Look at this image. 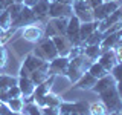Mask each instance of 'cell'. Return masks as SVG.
<instances>
[{"label":"cell","instance_id":"cell-1","mask_svg":"<svg viewBox=\"0 0 122 115\" xmlns=\"http://www.w3.org/2000/svg\"><path fill=\"white\" fill-rule=\"evenodd\" d=\"M92 63H93V60L89 58V57H87L84 52H82V54H79L78 57H75V58H72V60H70L66 77L75 84V83L82 77L84 72L89 71V68L92 66Z\"/></svg>","mask_w":122,"mask_h":115},{"label":"cell","instance_id":"cell-2","mask_svg":"<svg viewBox=\"0 0 122 115\" xmlns=\"http://www.w3.org/2000/svg\"><path fill=\"white\" fill-rule=\"evenodd\" d=\"M32 54H35L38 58H41L43 61H52L53 58L58 57V51H56L53 40L51 37H43L40 41H37V46Z\"/></svg>","mask_w":122,"mask_h":115},{"label":"cell","instance_id":"cell-3","mask_svg":"<svg viewBox=\"0 0 122 115\" xmlns=\"http://www.w3.org/2000/svg\"><path fill=\"white\" fill-rule=\"evenodd\" d=\"M101 97V101L102 104L105 106V109L108 112H122V101H121V97L117 94V89H116V84L114 86H110L108 89L102 91L99 94Z\"/></svg>","mask_w":122,"mask_h":115},{"label":"cell","instance_id":"cell-4","mask_svg":"<svg viewBox=\"0 0 122 115\" xmlns=\"http://www.w3.org/2000/svg\"><path fill=\"white\" fill-rule=\"evenodd\" d=\"M37 23H40V20H38V17L34 14L32 8L23 6L21 12L18 14V17L15 18V20H12V23H11V28H12V29H18V28L29 26V25H37Z\"/></svg>","mask_w":122,"mask_h":115},{"label":"cell","instance_id":"cell-5","mask_svg":"<svg viewBox=\"0 0 122 115\" xmlns=\"http://www.w3.org/2000/svg\"><path fill=\"white\" fill-rule=\"evenodd\" d=\"M73 15L78 17L81 23L93 22V8L87 0H75L73 2Z\"/></svg>","mask_w":122,"mask_h":115},{"label":"cell","instance_id":"cell-6","mask_svg":"<svg viewBox=\"0 0 122 115\" xmlns=\"http://www.w3.org/2000/svg\"><path fill=\"white\" fill-rule=\"evenodd\" d=\"M121 6H122L121 0H117V2H102L99 6H96L93 9V18L96 22H102V20H105L107 17H110V15Z\"/></svg>","mask_w":122,"mask_h":115},{"label":"cell","instance_id":"cell-7","mask_svg":"<svg viewBox=\"0 0 122 115\" xmlns=\"http://www.w3.org/2000/svg\"><path fill=\"white\" fill-rule=\"evenodd\" d=\"M73 15V5H66L60 2H51L49 18H70Z\"/></svg>","mask_w":122,"mask_h":115},{"label":"cell","instance_id":"cell-8","mask_svg":"<svg viewBox=\"0 0 122 115\" xmlns=\"http://www.w3.org/2000/svg\"><path fill=\"white\" fill-rule=\"evenodd\" d=\"M79 26H81V22L78 20L76 15H72L69 18L67 23V29H66V37L73 43V46L81 45V40H79Z\"/></svg>","mask_w":122,"mask_h":115},{"label":"cell","instance_id":"cell-9","mask_svg":"<svg viewBox=\"0 0 122 115\" xmlns=\"http://www.w3.org/2000/svg\"><path fill=\"white\" fill-rule=\"evenodd\" d=\"M52 40L56 51H58V57H69L72 48H73V43L66 37V34H58V35L52 37Z\"/></svg>","mask_w":122,"mask_h":115},{"label":"cell","instance_id":"cell-10","mask_svg":"<svg viewBox=\"0 0 122 115\" xmlns=\"http://www.w3.org/2000/svg\"><path fill=\"white\" fill-rule=\"evenodd\" d=\"M69 63H70V60L67 57H56L52 61H49V71H51L52 75H64L66 77L67 69H69Z\"/></svg>","mask_w":122,"mask_h":115},{"label":"cell","instance_id":"cell-11","mask_svg":"<svg viewBox=\"0 0 122 115\" xmlns=\"http://www.w3.org/2000/svg\"><path fill=\"white\" fill-rule=\"evenodd\" d=\"M99 64H102L107 71H112V69L116 66L119 61H117V57H116V52H114V49H108V51H102L101 57L96 60Z\"/></svg>","mask_w":122,"mask_h":115},{"label":"cell","instance_id":"cell-12","mask_svg":"<svg viewBox=\"0 0 122 115\" xmlns=\"http://www.w3.org/2000/svg\"><path fill=\"white\" fill-rule=\"evenodd\" d=\"M43 37H44V31L41 29L40 26L29 25V26H25V28H23V38L28 40V41L37 43V41H40Z\"/></svg>","mask_w":122,"mask_h":115},{"label":"cell","instance_id":"cell-13","mask_svg":"<svg viewBox=\"0 0 122 115\" xmlns=\"http://www.w3.org/2000/svg\"><path fill=\"white\" fill-rule=\"evenodd\" d=\"M121 43H122V31H117V32H113L110 35H105L99 46L102 51H108V49H116L117 46H121Z\"/></svg>","mask_w":122,"mask_h":115},{"label":"cell","instance_id":"cell-14","mask_svg":"<svg viewBox=\"0 0 122 115\" xmlns=\"http://www.w3.org/2000/svg\"><path fill=\"white\" fill-rule=\"evenodd\" d=\"M51 75H52V74H51V71H49V61H44V63L41 64V66L38 68L37 71L30 72V80H32V81L38 86V84L44 83Z\"/></svg>","mask_w":122,"mask_h":115},{"label":"cell","instance_id":"cell-15","mask_svg":"<svg viewBox=\"0 0 122 115\" xmlns=\"http://www.w3.org/2000/svg\"><path fill=\"white\" fill-rule=\"evenodd\" d=\"M49 6H51V0H38L35 5L32 6L34 14L38 17L40 22L49 20Z\"/></svg>","mask_w":122,"mask_h":115},{"label":"cell","instance_id":"cell-16","mask_svg":"<svg viewBox=\"0 0 122 115\" xmlns=\"http://www.w3.org/2000/svg\"><path fill=\"white\" fill-rule=\"evenodd\" d=\"M117 22H122V6L117 8V9L114 11V12L110 15V17H107L105 20L99 22V23H98V29L101 31V32H104L105 29H108L110 26H113L114 23H117Z\"/></svg>","mask_w":122,"mask_h":115},{"label":"cell","instance_id":"cell-17","mask_svg":"<svg viewBox=\"0 0 122 115\" xmlns=\"http://www.w3.org/2000/svg\"><path fill=\"white\" fill-rule=\"evenodd\" d=\"M96 81H98V80L95 78L89 71H87V72H84L82 77L75 83V86L78 87V89H81V91H92V89H93V86L96 84Z\"/></svg>","mask_w":122,"mask_h":115},{"label":"cell","instance_id":"cell-18","mask_svg":"<svg viewBox=\"0 0 122 115\" xmlns=\"http://www.w3.org/2000/svg\"><path fill=\"white\" fill-rule=\"evenodd\" d=\"M98 23L99 22H96V20L87 22V23H81V26H79V40H81L82 45H84V41H86L87 38H89L92 34L98 29Z\"/></svg>","mask_w":122,"mask_h":115},{"label":"cell","instance_id":"cell-19","mask_svg":"<svg viewBox=\"0 0 122 115\" xmlns=\"http://www.w3.org/2000/svg\"><path fill=\"white\" fill-rule=\"evenodd\" d=\"M114 84H116V80L113 78V75L112 74H107L105 77H102V78H99L98 81H96V84H95L93 86V91L95 94H101L102 91H105V89H108L110 86H114Z\"/></svg>","mask_w":122,"mask_h":115},{"label":"cell","instance_id":"cell-20","mask_svg":"<svg viewBox=\"0 0 122 115\" xmlns=\"http://www.w3.org/2000/svg\"><path fill=\"white\" fill-rule=\"evenodd\" d=\"M17 86L21 91V97H30V95H34V91H35L37 84L30 78H21L20 77L18 81H17Z\"/></svg>","mask_w":122,"mask_h":115},{"label":"cell","instance_id":"cell-21","mask_svg":"<svg viewBox=\"0 0 122 115\" xmlns=\"http://www.w3.org/2000/svg\"><path fill=\"white\" fill-rule=\"evenodd\" d=\"M43 63H44V61L41 58H38L35 54H28L26 58H25V61H23V66L28 69L29 72H34V71H37Z\"/></svg>","mask_w":122,"mask_h":115},{"label":"cell","instance_id":"cell-22","mask_svg":"<svg viewBox=\"0 0 122 115\" xmlns=\"http://www.w3.org/2000/svg\"><path fill=\"white\" fill-rule=\"evenodd\" d=\"M84 54H86L89 58H92L93 61H96L102 54V49L99 45H86L84 46Z\"/></svg>","mask_w":122,"mask_h":115},{"label":"cell","instance_id":"cell-23","mask_svg":"<svg viewBox=\"0 0 122 115\" xmlns=\"http://www.w3.org/2000/svg\"><path fill=\"white\" fill-rule=\"evenodd\" d=\"M89 72H90V74L93 75L96 80L102 78V77H105L107 74H110V72L107 71V69L102 66V64H99L98 61H93V63H92V66L89 68Z\"/></svg>","mask_w":122,"mask_h":115},{"label":"cell","instance_id":"cell-24","mask_svg":"<svg viewBox=\"0 0 122 115\" xmlns=\"http://www.w3.org/2000/svg\"><path fill=\"white\" fill-rule=\"evenodd\" d=\"M49 23L55 28V31L58 34H66L69 18H51V22H49Z\"/></svg>","mask_w":122,"mask_h":115},{"label":"cell","instance_id":"cell-25","mask_svg":"<svg viewBox=\"0 0 122 115\" xmlns=\"http://www.w3.org/2000/svg\"><path fill=\"white\" fill-rule=\"evenodd\" d=\"M18 80L12 75H0V92L8 91L11 86H15Z\"/></svg>","mask_w":122,"mask_h":115},{"label":"cell","instance_id":"cell-26","mask_svg":"<svg viewBox=\"0 0 122 115\" xmlns=\"http://www.w3.org/2000/svg\"><path fill=\"white\" fill-rule=\"evenodd\" d=\"M61 98L58 97V95H55V94H46L44 95V104L47 106V107H58L60 109V104H61Z\"/></svg>","mask_w":122,"mask_h":115},{"label":"cell","instance_id":"cell-27","mask_svg":"<svg viewBox=\"0 0 122 115\" xmlns=\"http://www.w3.org/2000/svg\"><path fill=\"white\" fill-rule=\"evenodd\" d=\"M11 23H12V20H11V15L9 12H8V9H5L3 12H0V29L5 32V31L11 29Z\"/></svg>","mask_w":122,"mask_h":115},{"label":"cell","instance_id":"cell-28","mask_svg":"<svg viewBox=\"0 0 122 115\" xmlns=\"http://www.w3.org/2000/svg\"><path fill=\"white\" fill-rule=\"evenodd\" d=\"M6 104L11 110H14V112H23V109H25V101H23V98H12V100H9Z\"/></svg>","mask_w":122,"mask_h":115},{"label":"cell","instance_id":"cell-29","mask_svg":"<svg viewBox=\"0 0 122 115\" xmlns=\"http://www.w3.org/2000/svg\"><path fill=\"white\" fill-rule=\"evenodd\" d=\"M89 112L90 115H107L108 110L105 109V106L102 103H92L89 107Z\"/></svg>","mask_w":122,"mask_h":115},{"label":"cell","instance_id":"cell-30","mask_svg":"<svg viewBox=\"0 0 122 115\" xmlns=\"http://www.w3.org/2000/svg\"><path fill=\"white\" fill-rule=\"evenodd\" d=\"M102 40H104V34H102L99 29H96L86 41H84V45H101Z\"/></svg>","mask_w":122,"mask_h":115},{"label":"cell","instance_id":"cell-31","mask_svg":"<svg viewBox=\"0 0 122 115\" xmlns=\"http://www.w3.org/2000/svg\"><path fill=\"white\" fill-rule=\"evenodd\" d=\"M23 3H18V2H14L11 6H8V12H9L11 15V20H15V18L18 17V14L21 12V9H23Z\"/></svg>","mask_w":122,"mask_h":115},{"label":"cell","instance_id":"cell-32","mask_svg":"<svg viewBox=\"0 0 122 115\" xmlns=\"http://www.w3.org/2000/svg\"><path fill=\"white\" fill-rule=\"evenodd\" d=\"M6 94H8V98L9 100H12V98H21V91H20V87L15 84V86H11L9 89L6 91ZM8 100V101H9Z\"/></svg>","mask_w":122,"mask_h":115},{"label":"cell","instance_id":"cell-33","mask_svg":"<svg viewBox=\"0 0 122 115\" xmlns=\"http://www.w3.org/2000/svg\"><path fill=\"white\" fill-rule=\"evenodd\" d=\"M110 74L113 75V78L117 81H122V63H117L116 66H114L112 71H110Z\"/></svg>","mask_w":122,"mask_h":115},{"label":"cell","instance_id":"cell-34","mask_svg":"<svg viewBox=\"0 0 122 115\" xmlns=\"http://www.w3.org/2000/svg\"><path fill=\"white\" fill-rule=\"evenodd\" d=\"M23 110H26V112H28V115H41L40 107H38L35 103H29V104H25V109H23Z\"/></svg>","mask_w":122,"mask_h":115},{"label":"cell","instance_id":"cell-35","mask_svg":"<svg viewBox=\"0 0 122 115\" xmlns=\"http://www.w3.org/2000/svg\"><path fill=\"white\" fill-rule=\"evenodd\" d=\"M0 115H23V112H14L8 107L6 103H2L0 101Z\"/></svg>","mask_w":122,"mask_h":115},{"label":"cell","instance_id":"cell-36","mask_svg":"<svg viewBox=\"0 0 122 115\" xmlns=\"http://www.w3.org/2000/svg\"><path fill=\"white\" fill-rule=\"evenodd\" d=\"M8 61V52L5 49V45H0V68H5Z\"/></svg>","mask_w":122,"mask_h":115},{"label":"cell","instance_id":"cell-37","mask_svg":"<svg viewBox=\"0 0 122 115\" xmlns=\"http://www.w3.org/2000/svg\"><path fill=\"white\" fill-rule=\"evenodd\" d=\"M41 115H60V109L58 107H40Z\"/></svg>","mask_w":122,"mask_h":115},{"label":"cell","instance_id":"cell-38","mask_svg":"<svg viewBox=\"0 0 122 115\" xmlns=\"http://www.w3.org/2000/svg\"><path fill=\"white\" fill-rule=\"evenodd\" d=\"M15 0H0V12H3L5 9H8V6H11Z\"/></svg>","mask_w":122,"mask_h":115},{"label":"cell","instance_id":"cell-39","mask_svg":"<svg viewBox=\"0 0 122 115\" xmlns=\"http://www.w3.org/2000/svg\"><path fill=\"white\" fill-rule=\"evenodd\" d=\"M15 2H18V3H23L25 6H29V8H32L35 3L38 2V0H15Z\"/></svg>","mask_w":122,"mask_h":115},{"label":"cell","instance_id":"cell-40","mask_svg":"<svg viewBox=\"0 0 122 115\" xmlns=\"http://www.w3.org/2000/svg\"><path fill=\"white\" fill-rule=\"evenodd\" d=\"M20 77H21V78H30V72L25 66H21L20 68Z\"/></svg>","mask_w":122,"mask_h":115},{"label":"cell","instance_id":"cell-41","mask_svg":"<svg viewBox=\"0 0 122 115\" xmlns=\"http://www.w3.org/2000/svg\"><path fill=\"white\" fill-rule=\"evenodd\" d=\"M87 2H89V3H90V6H92V8L95 9L96 6H99V5L102 3V0H87Z\"/></svg>","mask_w":122,"mask_h":115},{"label":"cell","instance_id":"cell-42","mask_svg":"<svg viewBox=\"0 0 122 115\" xmlns=\"http://www.w3.org/2000/svg\"><path fill=\"white\" fill-rule=\"evenodd\" d=\"M116 89H117V94H119L121 101H122V81H117L116 83Z\"/></svg>","mask_w":122,"mask_h":115},{"label":"cell","instance_id":"cell-43","mask_svg":"<svg viewBox=\"0 0 122 115\" xmlns=\"http://www.w3.org/2000/svg\"><path fill=\"white\" fill-rule=\"evenodd\" d=\"M52 2H60V3H66V5H73L75 0H52Z\"/></svg>","mask_w":122,"mask_h":115},{"label":"cell","instance_id":"cell-44","mask_svg":"<svg viewBox=\"0 0 122 115\" xmlns=\"http://www.w3.org/2000/svg\"><path fill=\"white\" fill-rule=\"evenodd\" d=\"M107 115H121V112H108Z\"/></svg>","mask_w":122,"mask_h":115},{"label":"cell","instance_id":"cell-45","mask_svg":"<svg viewBox=\"0 0 122 115\" xmlns=\"http://www.w3.org/2000/svg\"><path fill=\"white\" fill-rule=\"evenodd\" d=\"M102 2H117V0H102Z\"/></svg>","mask_w":122,"mask_h":115},{"label":"cell","instance_id":"cell-46","mask_svg":"<svg viewBox=\"0 0 122 115\" xmlns=\"http://www.w3.org/2000/svg\"><path fill=\"white\" fill-rule=\"evenodd\" d=\"M23 115H25V112H23Z\"/></svg>","mask_w":122,"mask_h":115},{"label":"cell","instance_id":"cell-47","mask_svg":"<svg viewBox=\"0 0 122 115\" xmlns=\"http://www.w3.org/2000/svg\"><path fill=\"white\" fill-rule=\"evenodd\" d=\"M121 115H122V112H121Z\"/></svg>","mask_w":122,"mask_h":115},{"label":"cell","instance_id":"cell-48","mask_svg":"<svg viewBox=\"0 0 122 115\" xmlns=\"http://www.w3.org/2000/svg\"><path fill=\"white\" fill-rule=\"evenodd\" d=\"M51 2H52V0H51Z\"/></svg>","mask_w":122,"mask_h":115}]
</instances>
